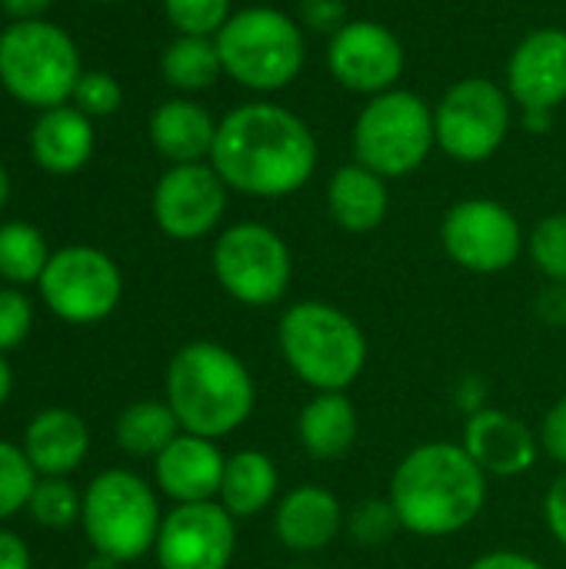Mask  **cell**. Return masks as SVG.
Masks as SVG:
<instances>
[{"label":"cell","instance_id":"44dd1931","mask_svg":"<svg viewBox=\"0 0 566 569\" xmlns=\"http://www.w3.org/2000/svg\"><path fill=\"white\" fill-rule=\"evenodd\" d=\"M217 123L220 120H214L203 103L190 97H173L150 113V143L163 160H170V167L203 163L210 160Z\"/></svg>","mask_w":566,"mask_h":569},{"label":"cell","instance_id":"e0dca14e","mask_svg":"<svg viewBox=\"0 0 566 569\" xmlns=\"http://www.w3.org/2000/svg\"><path fill=\"white\" fill-rule=\"evenodd\" d=\"M507 93L520 110H554L566 103V30H530L507 60Z\"/></svg>","mask_w":566,"mask_h":569},{"label":"cell","instance_id":"f1b7e54d","mask_svg":"<svg viewBox=\"0 0 566 569\" xmlns=\"http://www.w3.org/2000/svg\"><path fill=\"white\" fill-rule=\"evenodd\" d=\"M527 257L547 277V283L566 287V213H547L527 233Z\"/></svg>","mask_w":566,"mask_h":569},{"label":"cell","instance_id":"1f68e13d","mask_svg":"<svg viewBox=\"0 0 566 569\" xmlns=\"http://www.w3.org/2000/svg\"><path fill=\"white\" fill-rule=\"evenodd\" d=\"M163 13L177 33L217 37L234 10H230V0H163Z\"/></svg>","mask_w":566,"mask_h":569},{"label":"cell","instance_id":"603a6c76","mask_svg":"<svg viewBox=\"0 0 566 569\" xmlns=\"http://www.w3.org/2000/svg\"><path fill=\"white\" fill-rule=\"evenodd\" d=\"M360 433L357 407L347 393H314L297 417V440L317 463L344 460Z\"/></svg>","mask_w":566,"mask_h":569},{"label":"cell","instance_id":"4316f807","mask_svg":"<svg viewBox=\"0 0 566 569\" xmlns=\"http://www.w3.org/2000/svg\"><path fill=\"white\" fill-rule=\"evenodd\" d=\"M180 433L183 430L167 400H137L117 420V447L130 457L157 460Z\"/></svg>","mask_w":566,"mask_h":569},{"label":"cell","instance_id":"8fae6325","mask_svg":"<svg viewBox=\"0 0 566 569\" xmlns=\"http://www.w3.org/2000/svg\"><path fill=\"white\" fill-rule=\"evenodd\" d=\"M440 247L467 273L494 277L527 253V233L517 213L490 197H467L440 220Z\"/></svg>","mask_w":566,"mask_h":569},{"label":"cell","instance_id":"cb8c5ba5","mask_svg":"<svg viewBox=\"0 0 566 569\" xmlns=\"http://www.w3.org/2000/svg\"><path fill=\"white\" fill-rule=\"evenodd\" d=\"M90 450L87 423L70 410H43L30 420L23 433V453L43 477H67L73 473Z\"/></svg>","mask_w":566,"mask_h":569},{"label":"cell","instance_id":"6da1fadb","mask_svg":"<svg viewBox=\"0 0 566 569\" xmlns=\"http://www.w3.org/2000/svg\"><path fill=\"white\" fill-rule=\"evenodd\" d=\"M317 157L320 147L304 117L280 103L254 100L217 123L210 167L234 193L284 200L310 183Z\"/></svg>","mask_w":566,"mask_h":569},{"label":"cell","instance_id":"9a60e30c","mask_svg":"<svg viewBox=\"0 0 566 569\" xmlns=\"http://www.w3.org/2000/svg\"><path fill=\"white\" fill-rule=\"evenodd\" d=\"M230 187L220 173L203 163H177L153 187V220L170 240H200L217 230L227 210Z\"/></svg>","mask_w":566,"mask_h":569},{"label":"cell","instance_id":"b9f144b4","mask_svg":"<svg viewBox=\"0 0 566 569\" xmlns=\"http://www.w3.org/2000/svg\"><path fill=\"white\" fill-rule=\"evenodd\" d=\"M520 117H524V127L530 130V133H550L554 130V110H520Z\"/></svg>","mask_w":566,"mask_h":569},{"label":"cell","instance_id":"5bb4252c","mask_svg":"<svg viewBox=\"0 0 566 569\" xmlns=\"http://www.w3.org/2000/svg\"><path fill=\"white\" fill-rule=\"evenodd\" d=\"M237 553V520L217 503H177L157 533L160 569H230Z\"/></svg>","mask_w":566,"mask_h":569},{"label":"cell","instance_id":"7a4b0ae2","mask_svg":"<svg viewBox=\"0 0 566 569\" xmlns=\"http://www.w3.org/2000/svg\"><path fill=\"white\" fill-rule=\"evenodd\" d=\"M487 473L460 443L430 440L400 457L390 473L387 500L404 533L447 540L484 517Z\"/></svg>","mask_w":566,"mask_h":569},{"label":"cell","instance_id":"2e32d148","mask_svg":"<svg viewBox=\"0 0 566 569\" xmlns=\"http://www.w3.org/2000/svg\"><path fill=\"white\" fill-rule=\"evenodd\" d=\"M460 447L470 453V460L497 480H517L537 467L540 437L514 413L497 407H477L470 410L464 423Z\"/></svg>","mask_w":566,"mask_h":569},{"label":"cell","instance_id":"3957f363","mask_svg":"<svg viewBox=\"0 0 566 569\" xmlns=\"http://www.w3.org/2000/svg\"><path fill=\"white\" fill-rule=\"evenodd\" d=\"M167 403L183 433L220 440L250 420L257 383L230 347L193 340L167 363Z\"/></svg>","mask_w":566,"mask_h":569},{"label":"cell","instance_id":"30bf717a","mask_svg":"<svg viewBox=\"0 0 566 569\" xmlns=\"http://www.w3.org/2000/svg\"><path fill=\"white\" fill-rule=\"evenodd\" d=\"M514 103L507 87L487 77H464L434 107L437 147L457 163L490 160L510 137Z\"/></svg>","mask_w":566,"mask_h":569},{"label":"cell","instance_id":"f546056e","mask_svg":"<svg viewBox=\"0 0 566 569\" xmlns=\"http://www.w3.org/2000/svg\"><path fill=\"white\" fill-rule=\"evenodd\" d=\"M27 507H30V513H33V520L40 527L63 530L73 520H80L83 497H77V490L63 477H43V480H37V490H33Z\"/></svg>","mask_w":566,"mask_h":569},{"label":"cell","instance_id":"ee69618b","mask_svg":"<svg viewBox=\"0 0 566 569\" xmlns=\"http://www.w3.org/2000/svg\"><path fill=\"white\" fill-rule=\"evenodd\" d=\"M7 200H10V173H7L3 163H0V210L7 207Z\"/></svg>","mask_w":566,"mask_h":569},{"label":"cell","instance_id":"52a82bcc","mask_svg":"<svg viewBox=\"0 0 566 569\" xmlns=\"http://www.w3.org/2000/svg\"><path fill=\"white\" fill-rule=\"evenodd\" d=\"M437 147L430 103L404 87L377 93L364 103L354 123V160L384 180L410 177Z\"/></svg>","mask_w":566,"mask_h":569},{"label":"cell","instance_id":"836d02e7","mask_svg":"<svg viewBox=\"0 0 566 569\" xmlns=\"http://www.w3.org/2000/svg\"><path fill=\"white\" fill-rule=\"evenodd\" d=\"M73 107L83 110L87 117H110L120 100H123V90L117 83V77L103 73V70H87L80 73L77 87H73Z\"/></svg>","mask_w":566,"mask_h":569},{"label":"cell","instance_id":"74e56055","mask_svg":"<svg viewBox=\"0 0 566 569\" xmlns=\"http://www.w3.org/2000/svg\"><path fill=\"white\" fill-rule=\"evenodd\" d=\"M544 520H547L550 537L566 550V470L547 487V497H544Z\"/></svg>","mask_w":566,"mask_h":569},{"label":"cell","instance_id":"83f0119b","mask_svg":"<svg viewBox=\"0 0 566 569\" xmlns=\"http://www.w3.org/2000/svg\"><path fill=\"white\" fill-rule=\"evenodd\" d=\"M47 263H50V250L37 227H30L23 220L0 227V277L3 280L33 283V280H40Z\"/></svg>","mask_w":566,"mask_h":569},{"label":"cell","instance_id":"7bdbcfd3","mask_svg":"<svg viewBox=\"0 0 566 569\" xmlns=\"http://www.w3.org/2000/svg\"><path fill=\"white\" fill-rule=\"evenodd\" d=\"M10 387H13V370H10L7 357L0 353V407H3L7 397H10Z\"/></svg>","mask_w":566,"mask_h":569},{"label":"cell","instance_id":"d4e9b609","mask_svg":"<svg viewBox=\"0 0 566 569\" xmlns=\"http://www.w3.org/2000/svg\"><path fill=\"white\" fill-rule=\"evenodd\" d=\"M280 500V470L264 450H237L227 457L217 503L240 523L267 513Z\"/></svg>","mask_w":566,"mask_h":569},{"label":"cell","instance_id":"ffe728a7","mask_svg":"<svg viewBox=\"0 0 566 569\" xmlns=\"http://www.w3.org/2000/svg\"><path fill=\"white\" fill-rule=\"evenodd\" d=\"M327 213L347 233H374L390 213V187L364 163H344L327 180Z\"/></svg>","mask_w":566,"mask_h":569},{"label":"cell","instance_id":"484cf974","mask_svg":"<svg viewBox=\"0 0 566 569\" xmlns=\"http://www.w3.org/2000/svg\"><path fill=\"white\" fill-rule=\"evenodd\" d=\"M160 73L180 93H200L214 87L224 77L217 40L177 33V40H170L160 53Z\"/></svg>","mask_w":566,"mask_h":569},{"label":"cell","instance_id":"e575fe53","mask_svg":"<svg viewBox=\"0 0 566 569\" xmlns=\"http://www.w3.org/2000/svg\"><path fill=\"white\" fill-rule=\"evenodd\" d=\"M33 327L30 300L20 290H0V353L20 347Z\"/></svg>","mask_w":566,"mask_h":569},{"label":"cell","instance_id":"4fadbf2b","mask_svg":"<svg viewBox=\"0 0 566 569\" xmlns=\"http://www.w3.org/2000/svg\"><path fill=\"white\" fill-rule=\"evenodd\" d=\"M327 70L344 90L370 100L400 83L407 70V50L387 23L350 17L327 43Z\"/></svg>","mask_w":566,"mask_h":569},{"label":"cell","instance_id":"d6986e66","mask_svg":"<svg viewBox=\"0 0 566 569\" xmlns=\"http://www.w3.org/2000/svg\"><path fill=\"white\" fill-rule=\"evenodd\" d=\"M227 453L217 447V440L180 433L157 460H153V480L163 497L173 503H210L220 493Z\"/></svg>","mask_w":566,"mask_h":569},{"label":"cell","instance_id":"9c48e42d","mask_svg":"<svg viewBox=\"0 0 566 569\" xmlns=\"http://www.w3.org/2000/svg\"><path fill=\"white\" fill-rule=\"evenodd\" d=\"M210 260L220 290L250 310L280 303L294 280V253L287 240L260 220L227 227L217 237Z\"/></svg>","mask_w":566,"mask_h":569},{"label":"cell","instance_id":"60d3db41","mask_svg":"<svg viewBox=\"0 0 566 569\" xmlns=\"http://www.w3.org/2000/svg\"><path fill=\"white\" fill-rule=\"evenodd\" d=\"M53 0H0V7L13 17V20H37Z\"/></svg>","mask_w":566,"mask_h":569},{"label":"cell","instance_id":"ab89813d","mask_svg":"<svg viewBox=\"0 0 566 569\" xmlns=\"http://www.w3.org/2000/svg\"><path fill=\"white\" fill-rule=\"evenodd\" d=\"M0 569H30V553L23 540L10 530H0Z\"/></svg>","mask_w":566,"mask_h":569},{"label":"cell","instance_id":"7402d4cb","mask_svg":"<svg viewBox=\"0 0 566 569\" xmlns=\"http://www.w3.org/2000/svg\"><path fill=\"white\" fill-rule=\"evenodd\" d=\"M30 153L37 167L47 173H77L93 157V127L90 117L77 107H50L40 110L33 130H30Z\"/></svg>","mask_w":566,"mask_h":569},{"label":"cell","instance_id":"7c38bea8","mask_svg":"<svg viewBox=\"0 0 566 569\" xmlns=\"http://www.w3.org/2000/svg\"><path fill=\"white\" fill-rule=\"evenodd\" d=\"M43 303L67 323H97L123 297L120 267L97 247H63L40 273Z\"/></svg>","mask_w":566,"mask_h":569},{"label":"cell","instance_id":"f6af8a7d","mask_svg":"<svg viewBox=\"0 0 566 569\" xmlns=\"http://www.w3.org/2000/svg\"><path fill=\"white\" fill-rule=\"evenodd\" d=\"M117 567H120L117 560H110V557H100V553H97V557L87 563V569H117Z\"/></svg>","mask_w":566,"mask_h":569},{"label":"cell","instance_id":"bcb514c9","mask_svg":"<svg viewBox=\"0 0 566 569\" xmlns=\"http://www.w3.org/2000/svg\"><path fill=\"white\" fill-rule=\"evenodd\" d=\"M97 3H113V0H97Z\"/></svg>","mask_w":566,"mask_h":569},{"label":"cell","instance_id":"5b68a950","mask_svg":"<svg viewBox=\"0 0 566 569\" xmlns=\"http://www.w3.org/2000/svg\"><path fill=\"white\" fill-rule=\"evenodd\" d=\"M214 40L224 77L254 93H277L290 87L307 63L300 20L277 7H244L230 13Z\"/></svg>","mask_w":566,"mask_h":569},{"label":"cell","instance_id":"ac0fdd59","mask_svg":"<svg viewBox=\"0 0 566 569\" xmlns=\"http://www.w3.org/2000/svg\"><path fill=\"white\" fill-rule=\"evenodd\" d=\"M274 533L284 550L314 557L334 547L340 533H347V510L334 490L320 483H300L277 500Z\"/></svg>","mask_w":566,"mask_h":569},{"label":"cell","instance_id":"f35d334b","mask_svg":"<svg viewBox=\"0 0 566 569\" xmlns=\"http://www.w3.org/2000/svg\"><path fill=\"white\" fill-rule=\"evenodd\" d=\"M467 569H547L537 557L520 553V550H490L480 553L477 560H470Z\"/></svg>","mask_w":566,"mask_h":569},{"label":"cell","instance_id":"d6a6232c","mask_svg":"<svg viewBox=\"0 0 566 569\" xmlns=\"http://www.w3.org/2000/svg\"><path fill=\"white\" fill-rule=\"evenodd\" d=\"M347 533L360 547H384L394 533H400V520L390 500H364L347 513Z\"/></svg>","mask_w":566,"mask_h":569},{"label":"cell","instance_id":"4dcf8cb0","mask_svg":"<svg viewBox=\"0 0 566 569\" xmlns=\"http://www.w3.org/2000/svg\"><path fill=\"white\" fill-rule=\"evenodd\" d=\"M33 490H37L33 463L27 460L23 450L0 440V520L13 517L20 507H27Z\"/></svg>","mask_w":566,"mask_h":569},{"label":"cell","instance_id":"8992f818","mask_svg":"<svg viewBox=\"0 0 566 569\" xmlns=\"http://www.w3.org/2000/svg\"><path fill=\"white\" fill-rule=\"evenodd\" d=\"M80 53L67 30L47 20H13L0 33V83L37 110L60 107L80 80Z\"/></svg>","mask_w":566,"mask_h":569},{"label":"cell","instance_id":"ba28073f","mask_svg":"<svg viewBox=\"0 0 566 569\" xmlns=\"http://www.w3.org/2000/svg\"><path fill=\"white\" fill-rule=\"evenodd\" d=\"M80 523L93 553L133 563L153 550L163 513L143 477L130 470H103L83 493Z\"/></svg>","mask_w":566,"mask_h":569},{"label":"cell","instance_id":"d590c367","mask_svg":"<svg viewBox=\"0 0 566 569\" xmlns=\"http://www.w3.org/2000/svg\"><path fill=\"white\" fill-rule=\"evenodd\" d=\"M297 20H300V27H307L314 33L334 37L350 20V13H347L344 0H300Z\"/></svg>","mask_w":566,"mask_h":569},{"label":"cell","instance_id":"277c9868","mask_svg":"<svg viewBox=\"0 0 566 569\" xmlns=\"http://www.w3.org/2000/svg\"><path fill=\"white\" fill-rule=\"evenodd\" d=\"M277 347L290 373L314 393H347L367 370L364 327L327 300H297L277 320Z\"/></svg>","mask_w":566,"mask_h":569},{"label":"cell","instance_id":"8d00e7d4","mask_svg":"<svg viewBox=\"0 0 566 569\" xmlns=\"http://www.w3.org/2000/svg\"><path fill=\"white\" fill-rule=\"evenodd\" d=\"M540 450L566 470V397H560L547 413H544V423H540Z\"/></svg>","mask_w":566,"mask_h":569}]
</instances>
